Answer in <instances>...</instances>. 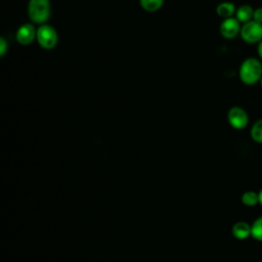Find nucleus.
Masks as SVG:
<instances>
[{
    "label": "nucleus",
    "mask_w": 262,
    "mask_h": 262,
    "mask_svg": "<svg viewBox=\"0 0 262 262\" xmlns=\"http://www.w3.org/2000/svg\"><path fill=\"white\" fill-rule=\"evenodd\" d=\"M261 77L262 64L258 59L250 57L243 61L239 68V78L245 84L253 85L258 82Z\"/></svg>",
    "instance_id": "obj_1"
},
{
    "label": "nucleus",
    "mask_w": 262,
    "mask_h": 262,
    "mask_svg": "<svg viewBox=\"0 0 262 262\" xmlns=\"http://www.w3.org/2000/svg\"><path fill=\"white\" fill-rule=\"evenodd\" d=\"M28 13L34 23L42 24L46 21L50 15L49 0H30Z\"/></svg>",
    "instance_id": "obj_2"
},
{
    "label": "nucleus",
    "mask_w": 262,
    "mask_h": 262,
    "mask_svg": "<svg viewBox=\"0 0 262 262\" xmlns=\"http://www.w3.org/2000/svg\"><path fill=\"white\" fill-rule=\"evenodd\" d=\"M36 38L39 45L45 49H51L57 43V34L49 25H42L39 27Z\"/></svg>",
    "instance_id": "obj_3"
},
{
    "label": "nucleus",
    "mask_w": 262,
    "mask_h": 262,
    "mask_svg": "<svg viewBox=\"0 0 262 262\" xmlns=\"http://www.w3.org/2000/svg\"><path fill=\"white\" fill-rule=\"evenodd\" d=\"M242 38L247 43H256L262 40V24L256 20L247 21L241 29Z\"/></svg>",
    "instance_id": "obj_4"
},
{
    "label": "nucleus",
    "mask_w": 262,
    "mask_h": 262,
    "mask_svg": "<svg viewBox=\"0 0 262 262\" xmlns=\"http://www.w3.org/2000/svg\"><path fill=\"white\" fill-rule=\"evenodd\" d=\"M227 119L229 124L235 129H244L249 122L247 113L239 106L231 107L228 112Z\"/></svg>",
    "instance_id": "obj_5"
},
{
    "label": "nucleus",
    "mask_w": 262,
    "mask_h": 262,
    "mask_svg": "<svg viewBox=\"0 0 262 262\" xmlns=\"http://www.w3.org/2000/svg\"><path fill=\"white\" fill-rule=\"evenodd\" d=\"M239 31H241L239 23L236 18H233V17L225 18L220 26L221 35L227 39H231L235 37Z\"/></svg>",
    "instance_id": "obj_6"
},
{
    "label": "nucleus",
    "mask_w": 262,
    "mask_h": 262,
    "mask_svg": "<svg viewBox=\"0 0 262 262\" xmlns=\"http://www.w3.org/2000/svg\"><path fill=\"white\" fill-rule=\"evenodd\" d=\"M36 35L37 32L35 31V28L30 24H25L18 28L16 32V40L23 45H28L32 43Z\"/></svg>",
    "instance_id": "obj_7"
},
{
    "label": "nucleus",
    "mask_w": 262,
    "mask_h": 262,
    "mask_svg": "<svg viewBox=\"0 0 262 262\" xmlns=\"http://www.w3.org/2000/svg\"><path fill=\"white\" fill-rule=\"evenodd\" d=\"M232 234L239 239L247 238L251 234V226L244 221L237 222L232 227Z\"/></svg>",
    "instance_id": "obj_8"
},
{
    "label": "nucleus",
    "mask_w": 262,
    "mask_h": 262,
    "mask_svg": "<svg viewBox=\"0 0 262 262\" xmlns=\"http://www.w3.org/2000/svg\"><path fill=\"white\" fill-rule=\"evenodd\" d=\"M234 10H235V7L230 2H222L216 8L217 14L223 18L231 17V15L234 13Z\"/></svg>",
    "instance_id": "obj_9"
},
{
    "label": "nucleus",
    "mask_w": 262,
    "mask_h": 262,
    "mask_svg": "<svg viewBox=\"0 0 262 262\" xmlns=\"http://www.w3.org/2000/svg\"><path fill=\"white\" fill-rule=\"evenodd\" d=\"M254 10L250 5H243L236 10V19L238 21L247 23L253 18Z\"/></svg>",
    "instance_id": "obj_10"
},
{
    "label": "nucleus",
    "mask_w": 262,
    "mask_h": 262,
    "mask_svg": "<svg viewBox=\"0 0 262 262\" xmlns=\"http://www.w3.org/2000/svg\"><path fill=\"white\" fill-rule=\"evenodd\" d=\"M141 7L146 11H156L161 8L164 0H139Z\"/></svg>",
    "instance_id": "obj_11"
},
{
    "label": "nucleus",
    "mask_w": 262,
    "mask_h": 262,
    "mask_svg": "<svg viewBox=\"0 0 262 262\" xmlns=\"http://www.w3.org/2000/svg\"><path fill=\"white\" fill-rule=\"evenodd\" d=\"M242 202L246 206H255L257 203H259V194L255 191H246L242 195Z\"/></svg>",
    "instance_id": "obj_12"
},
{
    "label": "nucleus",
    "mask_w": 262,
    "mask_h": 262,
    "mask_svg": "<svg viewBox=\"0 0 262 262\" xmlns=\"http://www.w3.org/2000/svg\"><path fill=\"white\" fill-rule=\"evenodd\" d=\"M251 235L255 239L262 242V217L258 218L251 226Z\"/></svg>",
    "instance_id": "obj_13"
},
{
    "label": "nucleus",
    "mask_w": 262,
    "mask_h": 262,
    "mask_svg": "<svg viewBox=\"0 0 262 262\" xmlns=\"http://www.w3.org/2000/svg\"><path fill=\"white\" fill-rule=\"evenodd\" d=\"M251 136L256 142L262 143V119L253 125L251 129Z\"/></svg>",
    "instance_id": "obj_14"
},
{
    "label": "nucleus",
    "mask_w": 262,
    "mask_h": 262,
    "mask_svg": "<svg viewBox=\"0 0 262 262\" xmlns=\"http://www.w3.org/2000/svg\"><path fill=\"white\" fill-rule=\"evenodd\" d=\"M253 19L262 24V7H259L256 10H254Z\"/></svg>",
    "instance_id": "obj_15"
},
{
    "label": "nucleus",
    "mask_w": 262,
    "mask_h": 262,
    "mask_svg": "<svg viewBox=\"0 0 262 262\" xmlns=\"http://www.w3.org/2000/svg\"><path fill=\"white\" fill-rule=\"evenodd\" d=\"M6 49H7V43H6V41L3 38H1L0 39V55L1 56L4 55Z\"/></svg>",
    "instance_id": "obj_16"
},
{
    "label": "nucleus",
    "mask_w": 262,
    "mask_h": 262,
    "mask_svg": "<svg viewBox=\"0 0 262 262\" xmlns=\"http://www.w3.org/2000/svg\"><path fill=\"white\" fill-rule=\"evenodd\" d=\"M258 54L262 58V40L259 42V45H258Z\"/></svg>",
    "instance_id": "obj_17"
},
{
    "label": "nucleus",
    "mask_w": 262,
    "mask_h": 262,
    "mask_svg": "<svg viewBox=\"0 0 262 262\" xmlns=\"http://www.w3.org/2000/svg\"><path fill=\"white\" fill-rule=\"evenodd\" d=\"M258 194H259V203L262 205V189L260 190V192Z\"/></svg>",
    "instance_id": "obj_18"
},
{
    "label": "nucleus",
    "mask_w": 262,
    "mask_h": 262,
    "mask_svg": "<svg viewBox=\"0 0 262 262\" xmlns=\"http://www.w3.org/2000/svg\"><path fill=\"white\" fill-rule=\"evenodd\" d=\"M260 80H261V86H262V77H261V79H260Z\"/></svg>",
    "instance_id": "obj_19"
}]
</instances>
